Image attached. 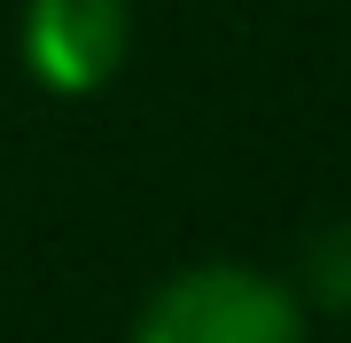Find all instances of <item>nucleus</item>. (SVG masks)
Masks as SVG:
<instances>
[{
    "label": "nucleus",
    "mask_w": 351,
    "mask_h": 343,
    "mask_svg": "<svg viewBox=\"0 0 351 343\" xmlns=\"http://www.w3.org/2000/svg\"><path fill=\"white\" fill-rule=\"evenodd\" d=\"M304 335H313L304 296L234 257L164 273L149 305L133 312V343H304Z\"/></svg>",
    "instance_id": "1"
},
{
    "label": "nucleus",
    "mask_w": 351,
    "mask_h": 343,
    "mask_svg": "<svg viewBox=\"0 0 351 343\" xmlns=\"http://www.w3.org/2000/svg\"><path fill=\"white\" fill-rule=\"evenodd\" d=\"M16 47L47 94H101L133 55V16L125 0H32Z\"/></svg>",
    "instance_id": "2"
},
{
    "label": "nucleus",
    "mask_w": 351,
    "mask_h": 343,
    "mask_svg": "<svg viewBox=\"0 0 351 343\" xmlns=\"http://www.w3.org/2000/svg\"><path fill=\"white\" fill-rule=\"evenodd\" d=\"M297 296L313 312H351V218H328V227L304 242L297 257Z\"/></svg>",
    "instance_id": "3"
}]
</instances>
